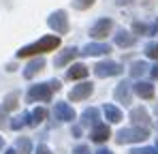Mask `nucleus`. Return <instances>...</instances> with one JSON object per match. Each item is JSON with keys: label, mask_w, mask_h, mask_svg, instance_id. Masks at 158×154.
<instances>
[{"label": "nucleus", "mask_w": 158, "mask_h": 154, "mask_svg": "<svg viewBox=\"0 0 158 154\" xmlns=\"http://www.w3.org/2000/svg\"><path fill=\"white\" fill-rule=\"evenodd\" d=\"M58 45H60V39L53 36V34H47V36L39 39L36 43H30L26 47H22L17 51V58H26V56H34V53L39 56V53H45V51H53Z\"/></svg>", "instance_id": "nucleus-1"}, {"label": "nucleus", "mask_w": 158, "mask_h": 154, "mask_svg": "<svg viewBox=\"0 0 158 154\" xmlns=\"http://www.w3.org/2000/svg\"><path fill=\"white\" fill-rule=\"evenodd\" d=\"M150 137V130L143 126H135V128H122L115 137L118 143H135V141H145Z\"/></svg>", "instance_id": "nucleus-2"}, {"label": "nucleus", "mask_w": 158, "mask_h": 154, "mask_svg": "<svg viewBox=\"0 0 158 154\" xmlns=\"http://www.w3.org/2000/svg\"><path fill=\"white\" fill-rule=\"evenodd\" d=\"M122 71H124L122 64H118L113 60H103L94 66V75L96 77H113V75H120Z\"/></svg>", "instance_id": "nucleus-3"}, {"label": "nucleus", "mask_w": 158, "mask_h": 154, "mask_svg": "<svg viewBox=\"0 0 158 154\" xmlns=\"http://www.w3.org/2000/svg\"><path fill=\"white\" fill-rule=\"evenodd\" d=\"M47 24L52 30H56V34H66L69 32V17L64 11H53L47 19Z\"/></svg>", "instance_id": "nucleus-4"}, {"label": "nucleus", "mask_w": 158, "mask_h": 154, "mask_svg": "<svg viewBox=\"0 0 158 154\" xmlns=\"http://www.w3.org/2000/svg\"><path fill=\"white\" fill-rule=\"evenodd\" d=\"M30 101H43L47 103L52 99V88H49V83H36V86H32L30 88Z\"/></svg>", "instance_id": "nucleus-5"}, {"label": "nucleus", "mask_w": 158, "mask_h": 154, "mask_svg": "<svg viewBox=\"0 0 158 154\" xmlns=\"http://www.w3.org/2000/svg\"><path fill=\"white\" fill-rule=\"evenodd\" d=\"M111 28H113V22H111L109 17H103V19H98L96 24L90 28V36H94V39H105L107 34L111 32Z\"/></svg>", "instance_id": "nucleus-6"}, {"label": "nucleus", "mask_w": 158, "mask_h": 154, "mask_svg": "<svg viewBox=\"0 0 158 154\" xmlns=\"http://www.w3.org/2000/svg\"><path fill=\"white\" fill-rule=\"evenodd\" d=\"M53 113H56V118L62 120V122H73V120H75V109H73L69 103H56Z\"/></svg>", "instance_id": "nucleus-7"}, {"label": "nucleus", "mask_w": 158, "mask_h": 154, "mask_svg": "<svg viewBox=\"0 0 158 154\" xmlns=\"http://www.w3.org/2000/svg\"><path fill=\"white\" fill-rule=\"evenodd\" d=\"M92 90H94V86L88 83V81H83V83H79V86H73L69 99H71V101H83V99H88V96L92 94Z\"/></svg>", "instance_id": "nucleus-8"}, {"label": "nucleus", "mask_w": 158, "mask_h": 154, "mask_svg": "<svg viewBox=\"0 0 158 154\" xmlns=\"http://www.w3.org/2000/svg\"><path fill=\"white\" fill-rule=\"evenodd\" d=\"M109 51H111V47L107 43H88L79 53L81 56H101V53H109Z\"/></svg>", "instance_id": "nucleus-9"}, {"label": "nucleus", "mask_w": 158, "mask_h": 154, "mask_svg": "<svg viewBox=\"0 0 158 154\" xmlns=\"http://www.w3.org/2000/svg\"><path fill=\"white\" fill-rule=\"evenodd\" d=\"M77 53H79V51L75 49V47H66L64 51H60V53L56 56L53 64H56V66H64V64H69V62H71V60H73Z\"/></svg>", "instance_id": "nucleus-10"}, {"label": "nucleus", "mask_w": 158, "mask_h": 154, "mask_svg": "<svg viewBox=\"0 0 158 154\" xmlns=\"http://www.w3.org/2000/svg\"><path fill=\"white\" fill-rule=\"evenodd\" d=\"M43 69H45V60H43V58H34L32 62H28L26 71H24V77H26V79H32V77L36 75L39 71H43Z\"/></svg>", "instance_id": "nucleus-11"}, {"label": "nucleus", "mask_w": 158, "mask_h": 154, "mask_svg": "<svg viewBox=\"0 0 158 154\" xmlns=\"http://www.w3.org/2000/svg\"><path fill=\"white\" fill-rule=\"evenodd\" d=\"M113 96H115V101L120 103H131V86L126 83V81H122V83H118V88H115V92H113Z\"/></svg>", "instance_id": "nucleus-12"}, {"label": "nucleus", "mask_w": 158, "mask_h": 154, "mask_svg": "<svg viewBox=\"0 0 158 154\" xmlns=\"http://www.w3.org/2000/svg\"><path fill=\"white\" fill-rule=\"evenodd\" d=\"M115 45H120V47H131L135 45V34L128 32V30H118V34H115Z\"/></svg>", "instance_id": "nucleus-13"}, {"label": "nucleus", "mask_w": 158, "mask_h": 154, "mask_svg": "<svg viewBox=\"0 0 158 154\" xmlns=\"http://www.w3.org/2000/svg\"><path fill=\"white\" fill-rule=\"evenodd\" d=\"M109 137H111V130H109L107 124H98V126L92 128V139H94L96 143H103V141H107Z\"/></svg>", "instance_id": "nucleus-14"}, {"label": "nucleus", "mask_w": 158, "mask_h": 154, "mask_svg": "<svg viewBox=\"0 0 158 154\" xmlns=\"http://www.w3.org/2000/svg\"><path fill=\"white\" fill-rule=\"evenodd\" d=\"M135 92H137L141 99H152V96H154V86L148 83V81H137V83H135Z\"/></svg>", "instance_id": "nucleus-15"}, {"label": "nucleus", "mask_w": 158, "mask_h": 154, "mask_svg": "<svg viewBox=\"0 0 158 154\" xmlns=\"http://www.w3.org/2000/svg\"><path fill=\"white\" fill-rule=\"evenodd\" d=\"M131 120H135L137 124H150V116L143 107H135L131 111Z\"/></svg>", "instance_id": "nucleus-16"}, {"label": "nucleus", "mask_w": 158, "mask_h": 154, "mask_svg": "<svg viewBox=\"0 0 158 154\" xmlns=\"http://www.w3.org/2000/svg\"><path fill=\"white\" fill-rule=\"evenodd\" d=\"M105 118L109 120V122H113V124H118L120 120H122V111L118 109V107H113V105H105Z\"/></svg>", "instance_id": "nucleus-17"}, {"label": "nucleus", "mask_w": 158, "mask_h": 154, "mask_svg": "<svg viewBox=\"0 0 158 154\" xmlns=\"http://www.w3.org/2000/svg\"><path fill=\"white\" fill-rule=\"evenodd\" d=\"M85 75H88V66H83V64H73L66 73L69 79H83Z\"/></svg>", "instance_id": "nucleus-18"}, {"label": "nucleus", "mask_w": 158, "mask_h": 154, "mask_svg": "<svg viewBox=\"0 0 158 154\" xmlns=\"http://www.w3.org/2000/svg\"><path fill=\"white\" fill-rule=\"evenodd\" d=\"M83 124H92V126H98V109H94V107H90V109H85L83 111Z\"/></svg>", "instance_id": "nucleus-19"}, {"label": "nucleus", "mask_w": 158, "mask_h": 154, "mask_svg": "<svg viewBox=\"0 0 158 154\" xmlns=\"http://www.w3.org/2000/svg\"><path fill=\"white\" fill-rule=\"evenodd\" d=\"M17 99H19V92H11V94H6V96H4V109H6V111L15 109V107H17Z\"/></svg>", "instance_id": "nucleus-20"}, {"label": "nucleus", "mask_w": 158, "mask_h": 154, "mask_svg": "<svg viewBox=\"0 0 158 154\" xmlns=\"http://www.w3.org/2000/svg\"><path fill=\"white\" fill-rule=\"evenodd\" d=\"M17 152H22V154L32 152V143H30L28 137H19V139H17Z\"/></svg>", "instance_id": "nucleus-21"}, {"label": "nucleus", "mask_w": 158, "mask_h": 154, "mask_svg": "<svg viewBox=\"0 0 158 154\" xmlns=\"http://www.w3.org/2000/svg\"><path fill=\"white\" fill-rule=\"evenodd\" d=\"M148 69H150V66H148L145 62H135V64H132V69H131V75L132 77H139V75H143Z\"/></svg>", "instance_id": "nucleus-22"}, {"label": "nucleus", "mask_w": 158, "mask_h": 154, "mask_svg": "<svg viewBox=\"0 0 158 154\" xmlns=\"http://www.w3.org/2000/svg\"><path fill=\"white\" fill-rule=\"evenodd\" d=\"M145 53H148V58H154V60H158V41H154V43H148V45H145Z\"/></svg>", "instance_id": "nucleus-23"}, {"label": "nucleus", "mask_w": 158, "mask_h": 154, "mask_svg": "<svg viewBox=\"0 0 158 154\" xmlns=\"http://www.w3.org/2000/svg\"><path fill=\"white\" fill-rule=\"evenodd\" d=\"M32 118H34V124H39V122H43V120L47 118V111H45L43 107H36V109L32 111Z\"/></svg>", "instance_id": "nucleus-24"}, {"label": "nucleus", "mask_w": 158, "mask_h": 154, "mask_svg": "<svg viewBox=\"0 0 158 154\" xmlns=\"http://www.w3.org/2000/svg\"><path fill=\"white\" fill-rule=\"evenodd\" d=\"M94 4V0H73V6L79 9V11H85V9H90Z\"/></svg>", "instance_id": "nucleus-25"}, {"label": "nucleus", "mask_w": 158, "mask_h": 154, "mask_svg": "<svg viewBox=\"0 0 158 154\" xmlns=\"http://www.w3.org/2000/svg\"><path fill=\"white\" fill-rule=\"evenodd\" d=\"M135 32H141V34H152V28H148L145 24H141V22H135Z\"/></svg>", "instance_id": "nucleus-26"}, {"label": "nucleus", "mask_w": 158, "mask_h": 154, "mask_svg": "<svg viewBox=\"0 0 158 154\" xmlns=\"http://www.w3.org/2000/svg\"><path fill=\"white\" fill-rule=\"evenodd\" d=\"M131 154H158L156 148H135L131 150Z\"/></svg>", "instance_id": "nucleus-27"}, {"label": "nucleus", "mask_w": 158, "mask_h": 154, "mask_svg": "<svg viewBox=\"0 0 158 154\" xmlns=\"http://www.w3.org/2000/svg\"><path fill=\"white\" fill-rule=\"evenodd\" d=\"M73 154H90V150H88V146H77L73 150Z\"/></svg>", "instance_id": "nucleus-28"}, {"label": "nucleus", "mask_w": 158, "mask_h": 154, "mask_svg": "<svg viewBox=\"0 0 158 154\" xmlns=\"http://www.w3.org/2000/svg\"><path fill=\"white\" fill-rule=\"evenodd\" d=\"M47 83H49L52 90H60V81H58V79H52V81H47Z\"/></svg>", "instance_id": "nucleus-29"}, {"label": "nucleus", "mask_w": 158, "mask_h": 154, "mask_svg": "<svg viewBox=\"0 0 158 154\" xmlns=\"http://www.w3.org/2000/svg\"><path fill=\"white\" fill-rule=\"evenodd\" d=\"M36 154H52V152H49L47 146H39V148H36Z\"/></svg>", "instance_id": "nucleus-30"}, {"label": "nucleus", "mask_w": 158, "mask_h": 154, "mask_svg": "<svg viewBox=\"0 0 158 154\" xmlns=\"http://www.w3.org/2000/svg\"><path fill=\"white\" fill-rule=\"evenodd\" d=\"M4 111H6V109L0 107V126H4Z\"/></svg>", "instance_id": "nucleus-31"}, {"label": "nucleus", "mask_w": 158, "mask_h": 154, "mask_svg": "<svg viewBox=\"0 0 158 154\" xmlns=\"http://www.w3.org/2000/svg\"><path fill=\"white\" fill-rule=\"evenodd\" d=\"M152 77L158 79V64H156V66H152Z\"/></svg>", "instance_id": "nucleus-32"}, {"label": "nucleus", "mask_w": 158, "mask_h": 154, "mask_svg": "<svg viewBox=\"0 0 158 154\" xmlns=\"http://www.w3.org/2000/svg\"><path fill=\"white\" fill-rule=\"evenodd\" d=\"M96 154H111V152H109V150H105V148H101V150H98Z\"/></svg>", "instance_id": "nucleus-33"}, {"label": "nucleus", "mask_w": 158, "mask_h": 154, "mask_svg": "<svg viewBox=\"0 0 158 154\" xmlns=\"http://www.w3.org/2000/svg\"><path fill=\"white\" fill-rule=\"evenodd\" d=\"M4 154H15V150H6V152H4Z\"/></svg>", "instance_id": "nucleus-34"}, {"label": "nucleus", "mask_w": 158, "mask_h": 154, "mask_svg": "<svg viewBox=\"0 0 158 154\" xmlns=\"http://www.w3.org/2000/svg\"><path fill=\"white\" fill-rule=\"evenodd\" d=\"M0 150H2V137H0Z\"/></svg>", "instance_id": "nucleus-35"}, {"label": "nucleus", "mask_w": 158, "mask_h": 154, "mask_svg": "<svg viewBox=\"0 0 158 154\" xmlns=\"http://www.w3.org/2000/svg\"><path fill=\"white\" fill-rule=\"evenodd\" d=\"M156 150H158V141H156Z\"/></svg>", "instance_id": "nucleus-36"}]
</instances>
